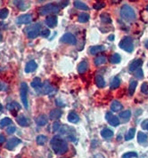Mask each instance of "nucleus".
<instances>
[{
    "label": "nucleus",
    "mask_w": 148,
    "mask_h": 158,
    "mask_svg": "<svg viewBox=\"0 0 148 158\" xmlns=\"http://www.w3.org/2000/svg\"><path fill=\"white\" fill-rule=\"evenodd\" d=\"M50 145L54 152L57 155H63L67 152L68 150V143L67 141L61 138L60 136L56 135L54 136L50 141Z\"/></svg>",
    "instance_id": "f257e3e1"
},
{
    "label": "nucleus",
    "mask_w": 148,
    "mask_h": 158,
    "mask_svg": "<svg viewBox=\"0 0 148 158\" xmlns=\"http://www.w3.org/2000/svg\"><path fill=\"white\" fill-rule=\"evenodd\" d=\"M121 16L122 19L128 22H132L136 20V13L134 9L128 5H124L121 9Z\"/></svg>",
    "instance_id": "f03ea898"
},
{
    "label": "nucleus",
    "mask_w": 148,
    "mask_h": 158,
    "mask_svg": "<svg viewBox=\"0 0 148 158\" xmlns=\"http://www.w3.org/2000/svg\"><path fill=\"white\" fill-rule=\"evenodd\" d=\"M41 31V24L35 23L24 29V32L27 34V37L30 39H35L40 35Z\"/></svg>",
    "instance_id": "7ed1b4c3"
},
{
    "label": "nucleus",
    "mask_w": 148,
    "mask_h": 158,
    "mask_svg": "<svg viewBox=\"0 0 148 158\" xmlns=\"http://www.w3.org/2000/svg\"><path fill=\"white\" fill-rule=\"evenodd\" d=\"M60 6L56 4H47L44 6H42L39 9V13L41 15H47L51 13H58L60 12Z\"/></svg>",
    "instance_id": "20e7f679"
},
{
    "label": "nucleus",
    "mask_w": 148,
    "mask_h": 158,
    "mask_svg": "<svg viewBox=\"0 0 148 158\" xmlns=\"http://www.w3.org/2000/svg\"><path fill=\"white\" fill-rule=\"evenodd\" d=\"M120 48H121L122 50L128 52H131L134 49V45H133V39L130 37H124L121 41L119 44Z\"/></svg>",
    "instance_id": "39448f33"
},
{
    "label": "nucleus",
    "mask_w": 148,
    "mask_h": 158,
    "mask_svg": "<svg viewBox=\"0 0 148 158\" xmlns=\"http://www.w3.org/2000/svg\"><path fill=\"white\" fill-rule=\"evenodd\" d=\"M20 96L22 102L25 109L29 108V102H28V85L25 82H23L21 84L20 87Z\"/></svg>",
    "instance_id": "423d86ee"
},
{
    "label": "nucleus",
    "mask_w": 148,
    "mask_h": 158,
    "mask_svg": "<svg viewBox=\"0 0 148 158\" xmlns=\"http://www.w3.org/2000/svg\"><path fill=\"white\" fill-rule=\"evenodd\" d=\"M62 43L64 44H69V45H76L77 43V39L76 38L74 37V35H72L71 33H66L64 34L63 36L61 38L60 40Z\"/></svg>",
    "instance_id": "0eeeda50"
},
{
    "label": "nucleus",
    "mask_w": 148,
    "mask_h": 158,
    "mask_svg": "<svg viewBox=\"0 0 148 158\" xmlns=\"http://www.w3.org/2000/svg\"><path fill=\"white\" fill-rule=\"evenodd\" d=\"M32 21V16L30 13H26V14H23L21 16H19L16 19L15 22L18 25H22V24H29Z\"/></svg>",
    "instance_id": "6e6552de"
},
{
    "label": "nucleus",
    "mask_w": 148,
    "mask_h": 158,
    "mask_svg": "<svg viewBox=\"0 0 148 158\" xmlns=\"http://www.w3.org/2000/svg\"><path fill=\"white\" fill-rule=\"evenodd\" d=\"M6 109H7L13 116H16L17 112H19V111L21 110L22 107H21V105L18 103V102L13 101V102H10V103H8V104L6 105Z\"/></svg>",
    "instance_id": "1a4fd4ad"
},
{
    "label": "nucleus",
    "mask_w": 148,
    "mask_h": 158,
    "mask_svg": "<svg viewBox=\"0 0 148 158\" xmlns=\"http://www.w3.org/2000/svg\"><path fill=\"white\" fill-rule=\"evenodd\" d=\"M105 119L109 122V124L112 125V126H118L120 125V121H119V118L113 115L111 112H107L106 115H105Z\"/></svg>",
    "instance_id": "9d476101"
},
{
    "label": "nucleus",
    "mask_w": 148,
    "mask_h": 158,
    "mask_svg": "<svg viewBox=\"0 0 148 158\" xmlns=\"http://www.w3.org/2000/svg\"><path fill=\"white\" fill-rule=\"evenodd\" d=\"M53 91V87L48 82H45L39 89L37 90V93L39 94H48Z\"/></svg>",
    "instance_id": "9b49d317"
},
{
    "label": "nucleus",
    "mask_w": 148,
    "mask_h": 158,
    "mask_svg": "<svg viewBox=\"0 0 148 158\" xmlns=\"http://www.w3.org/2000/svg\"><path fill=\"white\" fill-rule=\"evenodd\" d=\"M20 143H21V139L16 138V137H13L7 141V143L6 145V148L8 150H13L15 147H17V145H19Z\"/></svg>",
    "instance_id": "f8f14e48"
},
{
    "label": "nucleus",
    "mask_w": 148,
    "mask_h": 158,
    "mask_svg": "<svg viewBox=\"0 0 148 158\" xmlns=\"http://www.w3.org/2000/svg\"><path fill=\"white\" fill-rule=\"evenodd\" d=\"M57 17L56 16H48L45 20V23L47 26H48L49 28H54L57 25Z\"/></svg>",
    "instance_id": "ddd939ff"
},
{
    "label": "nucleus",
    "mask_w": 148,
    "mask_h": 158,
    "mask_svg": "<svg viewBox=\"0 0 148 158\" xmlns=\"http://www.w3.org/2000/svg\"><path fill=\"white\" fill-rule=\"evenodd\" d=\"M143 64V61L142 60L138 59V60H135L134 61H132L129 65V71L131 72H135L137 70H138L141 67V65Z\"/></svg>",
    "instance_id": "4468645a"
},
{
    "label": "nucleus",
    "mask_w": 148,
    "mask_h": 158,
    "mask_svg": "<svg viewBox=\"0 0 148 158\" xmlns=\"http://www.w3.org/2000/svg\"><path fill=\"white\" fill-rule=\"evenodd\" d=\"M16 121H17L18 125H19L20 126L27 127V126L30 125V120H29L26 116H24L23 115H21V116H18L17 119H16Z\"/></svg>",
    "instance_id": "2eb2a0df"
},
{
    "label": "nucleus",
    "mask_w": 148,
    "mask_h": 158,
    "mask_svg": "<svg viewBox=\"0 0 148 158\" xmlns=\"http://www.w3.org/2000/svg\"><path fill=\"white\" fill-rule=\"evenodd\" d=\"M37 68H38V64H37L34 61H30L26 66H25V72L26 73H31L33 71H35V70L37 69Z\"/></svg>",
    "instance_id": "dca6fc26"
},
{
    "label": "nucleus",
    "mask_w": 148,
    "mask_h": 158,
    "mask_svg": "<svg viewBox=\"0 0 148 158\" xmlns=\"http://www.w3.org/2000/svg\"><path fill=\"white\" fill-rule=\"evenodd\" d=\"M48 122V118L45 115H40L36 118V124L39 126H45Z\"/></svg>",
    "instance_id": "f3484780"
},
{
    "label": "nucleus",
    "mask_w": 148,
    "mask_h": 158,
    "mask_svg": "<svg viewBox=\"0 0 148 158\" xmlns=\"http://www.w3.org/2000/svg\"><path fill=\"white\" fill-rule=\"evenodd\" d=\"M63 115V111L61 109H53L50 113H49V118L51 120H55V119H59Z\"/></svg>",
    "instance_id": "a211bd4d"
},
{
    "label": "nucleus",
    "mask_w": 148,
    "mask_h": 158,
    "mask_svg": "<svg viewBox=\"0 0 148 158\" xmlns=\"http://www.w3.org/2000/svg\"><path fill=\"white\" fill-rule=\"evenodd\" d=\"M104 50H105V46H104V45H94L89 48V54L94 55V54H97L98 52H101Z\"/></svg>",
    "instance_id": "6ab92c4d"
},
{
    "label": "nucleus",
    "mask_w": 148,
    "mask_h": 158,
    "mask_svg": "<svg viewBox=\"0 0 148 158\" xmlns=\"http://www.w3.org/2000/svg\"><path fill=\"white\" fill-rule=\"evenodd\" d=\"M67 119H68V121L70 123H72V124H76V123H79V121H80V116H78L77 113L71 111V112H70L68 114Z\"/></svg>",
    "instance_id": "aec40b11"
},
{
    "label": "nucleus",
    "mask_w": 148,
    "mask_h": 158,
    "mask_svg": "<svg viewBox=\"0 0 148 158\" xmlns=\"http://www.w3.org/2000/svg\"><path fill=\"white\" fill-rule=\"evenodd\" d=\"M13 4L21 11H25L30 6V4L25 1H13Z\"/></svg>",
    "instance_id": "412c9836"
},
{
    "label": "nucleus",
    "mask_w": 148,
    "mask_h": 158,
    "mask_svg": "<svg viewBox=\"0 0 148 158\" xmlns=\"http://www.w3.org/2000/svg\"><path fill=\"white\" fill-rule=\"evenodd\" d=\"M122 109H123L122 104L119 102L118 100H113L112 105H111V109H112L113 112H119Z\"/></svg>",
    "instance_id": "4be33fe9"
},
{
    "label": "nucleus",
    "mask_w": 148,
    "mask_h": 158,
    "mask_svg": "<svg viewBox=\"0 0 148 158\" xmlns=\"http://www.w3.org/2000/svg\"><path fill=\"white\" fill-rule=\"evenodd\" d=\"M88 68V64L86 61H82L79 65H78V72L80 74L85 73Z\"/></svg>",
    "instance_id": "5701e85b"
},
{
    "label": "nucleus",
    "mask_w": 148,
    "mask_h": 158,
    "mask_svg": "<svg viewBox=\"0 0 148 158\" xmlns=\"http://www.w3.org/2000/svg\"><path fill=\"white\" fill-rule=\"evenodd\" d=\"M120 85H121V79H120V77H114L113 78L112 82H111L110 88H111V90H115V89L118 88Z\"/></svg>",
    "instance_id": "b1692460"
},
{
    "label": "nucleus",
    "mask_w": 148,
    "mask_h": 158,
    "mask_svg": "<svg viewBox=\"0 0 148 158\" xmlns=\"http://www.w3.org/2000/svg\"><path fill=\"white\" fill-rule=\"evenodd\" d=\"M30 85H31V87H33V88L36 89V90L39 89L40 87L42 86L41 79H40L39 77H35V78L32 80V82L30 83Z\"/></svg>",
    "instance_id": "393cba45"
},
{
    "label": "nucleus",
    "mask_w": 148,
    "mask_h": 158,
    "mask_svg": "<svg viewBox=\"0 0 148 158\" xmlns=\"http://www.w3.org/2000/svg\"><path fill=\"white\" fill-rule=\"evenodd\" d=\"M137 86V81L131 80L130 83H129V85H128V93H129V95H133L134 94Z\"/></svg>",
    "instance_id": "a878e982"
},
{
    "label": "nucleus",
    "mask_w": 148,
    "mask_h": 158,
    "mask_svg": "<svg viewBox=\"0 0 148 158\" xmlns=\"http://www.w3.org/2000/svg\"><path fill=\"white\" fill-rule=\"evenodd\" d=\"M101 136L104 139H109L113 136V132L108 128H104L101 131Z\"/></svg>",
    "instance_id": "bb28decb"
},
{
    "label": "nucleus",
    "mask_w": 148,
    "mask_h": 158,
    "mask_svg": "<svg viewBox=\"0 0 148 158\" xmlns=\"http://www.w3.org/2000/svg\"><path fill=\"white\" fill-rule=\"evenodd\" d=\"M73 5H74V6H75L77 9H80V10L87 11V10L89 9L88 6H87L85 3H83V2H81V1H74Z\"/></svg>",
    "instance_id": "cd10ccee"
},
{
    "label": "nucleus",
    "mask_w": 148,
    "mask_h": 158,
    "mask_svg": "<svg viewBox=\"0 0 148 158\" xmlns=\"http://www.w3.org/2000/svg\"><path fill=\"white\" fill-rule=\"evenodd\" d=\"M90 19V16L88 13H81L79 14V22H81V23H86L89 21Z\"/></svg>",
    "instance_id": "c85d7f7f"
},
{
    "label": "nucleus",
    "mask_w": 148,
    "mask_h": 158,
    "mask_svg": "<svg viewBox=\"0 0 148 158\" xmlns=\"http://www.w3.org/2000/svg\"><path fill=\"white\" fill-rule=\"evenodd\" d=\"M95 80H96V84L97 85V87H99V88H103V87L105 86V81L102 76H100V75L97 76Z\"/></svg>",
    "instance_id": "c756f323"
},
{
    "label": "nucleus",
    "mask_w": 148,
    "mask_h": 158,
    "mask_svg": "<svg viewBox=\"0 0 148 158\" xmlns=\"http://www.w3.org/2000/svg\"><path fill=\"white\" fill-rule=\"evenodd\" d=\"M147 141V136L143 132H139L137 133V142L140 144H144Z\"/></svg>",
    "instance_id": "7c9ffc66"
},
{
    "label": "nucleus",
    "mask_w": 148,
    "mask_h": 158,
    "mask_svg": "<svg viewBox=\"0 0 148 158\" xmlns=\"http://www.w3.org/2000/svg\"><path fill=\"white\" fill-rule=\"evenodd\" d=\"M100 17H101V21H102L103 23H104V24H111V23H112V19H111V17H110V15L108 13H102L100 15Z\"/></svg>",
    "instance_id": "2f4dec72"
},
{
    "label": "nucleus",
    "mask_w": 148,
    "mask_h": 158,
    "mask_svg": "<svg viewBox=\"0 0 148 158\" xmlns=\"http://www.w3.org/2000/svg\"><path fill=\"white\" fill-rule=\"evenodd\" d=\"M119 116L123 119L124 121H128L129 118L131 116V111L130 110H125V111H122L121 113H120Z\"/></svg>",
    "instance_id": "473e14b6"
},
{
    "label": "nucleus",
    "mask_w": 148,
    "mask_h": 158,
    "mask_svg": "<svg viewBox=\"0 0 148 158\" xmlns=\"http://www.w3.org/2000/svg\"><path fill=\"white\" fill-rule=\"evenodd\" d=\"M121 58L119 54H113L110 58V62L113 64H118L121 62Z\"/></svg>",
    "instance_id": "72a5a7b5"
},
{
    "label": "nucleus",
    "mask_w": 148,
    "mask_h": 158,
    "mask_svg": "<svg viewBox=\"0 0 148 158\" xmlns=\"http://www.w3.org/2000/svg\"><path fill=\"white\" fill-rule=\"evenodd\" d=\"M11 124H13L12 119H10L9 117H5V118H3L1 121H0V127L5 128L6 126H8Z\"/></svg>",
    "instance_id": "f704fd0d"
},
{
    "label": "nucleus",
    "mask_w": 148,
    "mask_h": 158,
    "mask_svg": "<svg viewBox=\"0 0 148 158\" xmlns=\"http://www.w3.org/2000/svg\"><path fill=\"white\" fill-rule=\"evenodd\" d=\"M135 133H136V129L135 128H130L128 130V133L125 135V140L128 141V140L132 139L134 138V136H135Z\"/></svg>",
    "instance_id": "c9c22d12"
},
{
    "label": "nucleus",
    "mask_w": 148,
    "mask_h": 158,
    "mask_svg": "<svg viewBox=\"0 0 148 158\" xmlns=\"http://www.w3.org/2000/svg\"><path fill=\"white\" fill-rule=\"evenodd\" d=\"M106 62V57L105 56H98L95 59L94 61V63L96 66H100L104 63Z\"/></svg>",
    "instance_id": "e433bc0d"
},
{
    "label": "nucleus",
    "mask_w": 148,
    "mask_h": 158,
    "mask_svg": "<svg viewBox=\"0 0 148 158\" xmlns=\"http://www.w3.org/2000/svg\"><path fill=\"white\" fill-rule=\"evenodd\" d=\"M36 140H37V143H38V145L43 146L46 143V141H47V136L40 134V135H39L38 137H37Z\"/></svg>",
    "instance_id": "4c0bfd02"
},
{
    "label": "nucleus",
    "mask_w": 148,
    "mask_h": 158,
    "mask_svg": "<svg viewBox=\"0 0 148 158\" xmlns=\"http://www.w3.org/2000/svg\"><path fill=\"white\" fill-rule=\"evenodd\" d=\"M8 14H9V10L7 8L0 9V19H1V20H4V19L7 18Z\"/></svg>",
    "instance_id": "58836bf2"
},
{
    "label": "nucleus",
    "mask_w": 148,
    "mask_h": 158,
    "mask_svg": "<svg viewBox=\"0 0 148 158\" xmlns=\"http://www.w3.org/2000/svg\"><path fill=\"white\" fill-rule=\"evenodd\" d=\"M131 157H137V153L136 152H127L122 155V158H131Z\"/></svg>",
    "instance_id": "ea45409f"
},
{
    "label": "nucleus",
    "mask_w": 148,
    "mask_h": 158,
    "mask_svg": "<svg viewBox=\"0 0 148 158\" xmlns=\"http://www.w3.org/2000/svg\"><path fill=\"white\" fill-rule=\"evenodd\" d=\"M49 35H50V30L48 29H41L40 31V36L43 37V38H47L49 37Z\"/></svg>",
    "instance_id": "a19ab883"
},
{
    "label": "nucleus",
    "mask_w": 148,
    "mask_h": 158,
    "mask_svg": "<svg viewBox=\"0 0 148 158\" xmlns=\"http://www.w3.org/2000/svg\"><path fill=\"white\" fill-rule=\"evenodd\" d=\"M60 128H61V125H60V123H59V122H54V124H53V125H52V130H53L54 132L59 131Z\"/></svg>",
    "instance_id": "79ce46f5"
},
{
    "label": "nucleus",
    "mask_w": 148,
    "mask_h": 158,
    "mask_svg": "<svg viewBox=\"0 0 148 158\" xmlns=\"http://www.w3.org/2000/svg\"><path fill=\"white\" fill-rule=\"evenodd\" d=\"M105 6V4L104 3H102V2H97V4H95L93 6V8L95 10H101L102 8H104Z\"/></svg>",
    "instance_id": "37998d69"
},
{
    "label": "nucleus",
    "mask_w": 148,
    "mask_h": 158,
    "mask_svg": "<svg viewBox=\"0 0 148 158\" xmlns=\"http://www.w3.org/2000/svg\"><path fill=\"white\" fill-rule=\"evenodd\" d=\"M141 92L144 94H148V84L144 83L141 86Z\"/></svg>",
    "instance_id": "c03bdc74"
},
{
    "label": "nucleus",
    "mask_w": 148,
    "mask_h": 158,
    "mask_svg": "<svg viewBox=\"0 0 148 158\" xmlns=\"http://www.w3.org/2000/svg\"><path fill=\"white\" fill-rule=\"evenodd\" d=\"M135 77L138 79H142L144 77V74H143V70L141 68H139L138 70H137L135 73Z\"/></svg>",
    "instance_id": "a18cd8bd"
},
{
    "label": "nucleus",
    "mask_w": 148,
    "mask_h": 158,
    "mask_svg": "<svg viewBox=\"0 0 148 158\" xmlns=\"http://www.w3.org/2000/svg\"><path fill=\"white\" fill-rule=\"evenodd\" d=\"M15 131H16V127H15L14 125H10V126L6 129V133L9 134V135H11V134L14 133Z\"/></svg>",
    "instance_id": "49530a36"
},
{
    "label": "nucleus",
    "mask_w": 148,
    "mask_h": 158,
    "mask_svg": "<svg viewBox=\"0 0 148 158\" xmlns=\"http://www.w3.org/2000/svg\"><path fill=\"white\" fill-rule=\"evenodd\" d=\"M68 4H69V1H63V2H60L59 6H60V8L61 7L63 8V7H65L66 6H68Z\"/></svg>",
    "instance_id": "de8ad7c7"
},
{
    "label": "nucleus",
    "mask_w": 148,
    "mask_h": 158,
    "mask_svg": "<svg viewBox=\"0 0 148 158\" xmlns=\"http://www.w3.org/2000/svg\"><path fill=\"white\" fill-rule=\"evenodd\" d=\"M5 89H6V84L2 82H0V92L4 91Z\"/></svg>",
    "instance_id": "09e8293b"
},
{
    "label": "nucleus",
    "mask_w": 148,
    "mask_h": 158,
    "mask_svg": "<svg viewBox=\"0 0 148 158\" xmlns=\"http://www.w3.org/2000/svg\"><path fill=\"white\" fill-rule=\"evenodd\" d=\"M56 105L58 107H63L64 104L63 103V101H61L60 100H56Z\"/></svg>",
    "instance_id": "8fccbe9b"
},
{
    "label": "nucleus",
    "mask_w": 148,
    "mask_h": 158,
    "mask_svg": "<svg viewBox=\"0 0 148 158\" xmlns=\"http://www.w3.org/2000/svg\"><path fill=\"white\" fill-rule=\"evenodd\" d=\"M6 141V138L3 135H0V144H3Z\"/></svg>",
    "instance_id": "3c124183"
},
{
    "label": "nucleus",
    "mask_w": 148,
    "mask_h": 158,
    "mask_svg": "<svg viewBox=\"0 0 148 158\" xmlns=\"http://www.w3.org/2000/svg\"><path fill=\"white\" fill-rule=\"evenodd\" d=\"M109 40L110 41H113L114 40V35H111V36H109Z\"/></svg>",
    "instance_id": "603ef678"
},
{
    "label": "nucleus",
    "mask_w": 148,
    "mask_h": 158,
    "mask_svg": "<svg viewBox=\"0 0 148 158\" xmlns=\"http://www.w3.org/2000/svg\"><path fill=\"white\" fill-rule=\"evenodd\" d=\"M2 39H3V35L1 34V32H0V42L2 41Z\"/></svg>",
    "instance_id": "864d4df0"
},
{
    "label": "nucleus",
    "mask_w": 148,
    "mask_h": 158,
    "mask_svg": "<svg viewBox=\"0 0 148 158\" xmlns=\"http://www.w3.org/2000/svg\"><path fill=\"white\" fill-rule=\"evenodd\" d=\"M2 109H3V106H2V104H1V103H0V112H1V111H2Z\"/></svg>",
    "instance_id": "5fc2aeb1"
},
{
    "label": "nucleus",
    "mask_w": 148,
    "mask_h": 158,
    "mask_svg": "<svg viewBox=\"0 0 148 158\" xmlns=\"http://www.w3.org/2000/svg\"><path fill=\"white\" fill-rule=\"evenodd\" d=\"M145 47H146V48L148 49V40H147V41L145 42Z\"/></svg>",
    "instance_id": "6e6d98bb"
},
{
    "label": "nucleus",
    "mask_w": 148,
    "mask_h": 158,
    "mask_svg": "<svg viewBox=\"0 0 148 158\" xmlns=\"http://www.w3.org/2000/svg\"><path fill=\"white\" fill-rule=\"evenodd\" d=\"M144 129H146L147 131H148V124H146V126H145V128Z\"/></svg>",
    "instance_id": "4d7b16f0"
},
{
    "label": "nucleus",
    "mask_w": 148,
    "mask_h": 158,
    "mask_svg": "<svg viewBox=\"0 0 148 158\" xmlns=\"http://www.w3.org/2000/svg\"><path fill=\"white\" fill-rule=\"evenodd\" d=\"M2 70H3V68H0V72H1Z\"/></svg>",
    "instance_id": "13d9d810"
},
{
    "label": "nucleus",
    "mask_w": 148,
    "mask_h": 158,
    "mask_svg": "<svg viewBox=\"0 0 148 158\" xmlns=\"http://www.w3.org/2000/svg\"><path fill=\"white\" fill-rule=\"evenodd\" d=\"M146 10L148 11V5H147V6H146Z\"/></svg>",
    "instance_id": "bf43d9fd"
}]
</instances>
